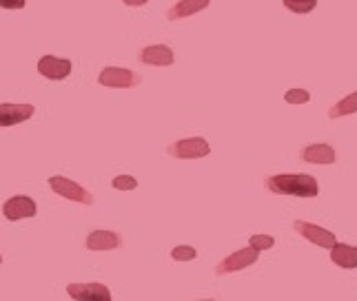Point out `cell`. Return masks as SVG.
<instances>
[{"label": "cell", "instance_id": "6da1fadb", "mask_svg": "<svg viewBox=\"0 0 357 301\" xmlns=\"http://www.w3.org/2000/svg\"><path fill=\"white\" fill-rule=\"evenodd\" d=\"M264 188L275 195H291V197H317L319 184L313 175L306 173H280L271 175L264 180Z\"/></svg>", "mask_w": 357, "mask_h": 301}, {"label": "cell", "instance_id": "7a4b0ae2", "mask_svg": "<svg viewBox=\"0 0 357 301\" xmlns=\"http://www.w3.org/2000/svg\"><path fill=\"white\" fill-rule=\"evenodd\" d=\"M49 186L54 188V193H58L65 199H71V202H78L84 206L93 204V195L87 191V188H82L80 184H76L69 178H63V175H54V178H49Z\"/></svg>", "mask_w": 357, "mask_h": 301}, {"label": "cell", "instance_id": "3957f363", "mask_svg": "<svg viewBox=\"0 0 357 301\" xmlns=\"http://www.w3.org/2000/svg\"><path fill=\"white\" fill-rule=\"evenodd\" d=\"M167 153L176 160H198L211 153V146H208L204 137H187V140H178L174 144H169Z\"/></svg>", "mask_w": 357, "mask_h": 301}, {"label": "cell", "instance_id": "277c9868", "mask_svg": "<svg viewBox=\"0 0 357 301\" xmlns=\"http://www.w3.org/2000/svg\"><path fill=\"white\" fill-rule=\"evenodd\" d=\"M140 75L131 71V69H122V67H105L98 75V82L109 89H131V86L140 84Z\"/></svg>", "mask_w": 357, "mask_h": 301}, {"label": "cell", "instance_id": "5b68a950", "mask_svg": "<svg viewBox=\"0 0 357 301\" xmlns=\"http://www.w3.org/2000/svg\"><path fill=\"white\" fill-rule=\"evenodd\" d=\"M293 229H295V233H300L304 240H309L311 244H315L319 248H333L337 244V237L331 231H326L324 226H317V224L304 222V219H295Z\"/></svg>", "mask_w": 357, "mask_h": 301}, {"label": "cell", "instance_id": "8992f818", "mask_svg": "<svg viewBox=\"0 0 357 301\" xmlns=\"http://www.w3.org/2000/svg\"><path fill=\"white\" fill-rule=\"evenodd\" d=\"M257 257H260V250H255L251 246H246L242 250H236L233 255L225 257L222 261L215 266V275H231V272H238V270H244L253 266V263L257 261Z\"/></svg>", "mask_w": 357, "mask_h": 301}, {"label": "cell", "instance_id": "52a82bcc", "mask_svg": "<svg viewBox=\"0 0 357 301\" xmlns=\"http://www.w3.org/2000/svg\"><path fill=\"white\" fill-rule=\"evenodd\" d=\"M38 213V206L31 197L27 195H16V197H9L7 202L3 204V215L9 222H18V219H27L33 217Z\"/></svg>", "mask_w": 357, "mask_h": 301}, {"label": "cell", "instance_id": "ba28073f", "mask_svg": "<svg viewBox=\"0 0 357 301\" xmlns=\"http://www.w3.org/2000/svg\"><path fill=\"white\" fill-rule=\"evenodd\" d=\"M67 293L76 301H112V291L102 284H69Z\"/></svg>", "mask_w": 357, "mask_h": 301}, {"label": "cell", "instance_id": "9c48e42d", "mask_svg": "<svg viewBox=\"0 0 357 301\" xmlns=\"http://www.w3.org/2000/svg\"><path fill=\"white\" fill-rule=\"evenodd\" d=\"M71 60L56 58V56H43L38 60V73L45 75L47 80H65L71 73Z\"/></svg>", "mask_w": 357, "mask_h": 301}, {"label": "cell", "instance_id": "30bf717a", "mask_svg": "<svg viewBox=\"0 0 357 301\" xmlns=\"http://www.w3.org/2000/svg\"><path fill=\"white\" fill-rule=\"evenodd\" d=\"M36 113L33 105H14V102H3L0 105V127H14L24 120H29Z\"/></svg>", "mask_w": 357, "mask_h": 301}, {"label": "cell", "instance_id": "8fae6325", "mask_svg": "<svg viewBox=\"0 0 357 301\" xmlns=\"http://www.w3.org/2000/svg\"><path fill=\"white\" fill-rule=\"evenodd\" d=\"M138 60L142 65H153V67H169L174 65V52L167 47V45H151V47H144L140 49L138 54Z\"/></svg>", "mask_w": 357, "mask_h": 301}, {"label": "cell", "instance_id": "7c38bea8", "mask_svg": "<svg viewBox=\"0 0 357 301\" xmlns=\"http://www.w3.org/2000/svg\"><path fill=\"white\" fill-rule=\"evenodd\" d=\"M300 160L309 162V164H333L337 155L331 144H309L300 150Z\"/></svg>", "mask_w": 357, "mask_h": 301}, {"label": "cell", "instance_id": "4fadbf2b", "mask_svg": "<svg viewBox=\"0 0 357 301\" xmlns=\"http://www.w3.org/2000/svg\"><path fill=\"white\" fill-rule=\"evenodd\" d=\"M208 5H211V0H180V3H176L167 11V20L178 22L184 18H191V16L198 14V11L206 9Z\"/></svg>", "mask_w": 357, "mask_h": 301}, {"label": "cell", "instance_id": "5bb4252c", "mask_svg": "<svg viewBox=\"0 0 357 301\" xmlns=\"http://www.w3.org/2000/svg\"><path fill=\"white\" fill-rule=\"evenodd\" d=\"M84 246L89 250H116L122 246V240L114 231H93V233H89Z\"/></svg>", "mask_w": 357, "mask_h": 301}, {"label": "cell", "instance_id": "9a60e30c", "mask_svg": "<svg viewBox=\"0 0 357 301\" xmlns=\"http://www.w3.org/2000/svg\"><path fill=\"white\" fill-rule=\"evenodd\" d=\"M331 261H333L335 266L347 268V270L357 268V246L337 242L333 248H331Z\"/></svg>", "mask_w": 357, "mask_h": 301}, {"label": "cell", "instance_id": "2e32d148", "mask_svg": "<svg viewBox=\"0 0 357 301\" xmlns=\"http://www.w3.org/2000/svg\"><path fill=\"white\" fill-rule=\"evenodd\" d=\"M357 113V91L342 98L340 102H335L333 107L328 109V118L331 120H337V118H344V116H353Z\"/></svg>", "mask_w": 357, "mask_h": 301}, {"label": "cell", "instance_id": "e0dca14e", "mask_svg": "<svg viewBox=\"0 0 357 301\" xmlns=\"http://www.w3.org/2000/svg\"><path fill=\"white\" fill-rule=\"evenodd\" d=\"M317 3L319 0H282V5L289 11H293V14H311L317 7Z\"/></svg>", "mask_w": 357, "mask_h": 301}, {"label": "cell", "instance_id": "ac0fdd59", "mask_svg": "<svg viewBox=\"0 0 357 301\" xmlns=\"http://www.w3.org/2000/svg\"><path fill=\"white\" fill-rule=\"evenodd\" d=\"M171 257H174L176 261H193L195 257H198V250H195L193 246H176L174 250H171Z\"/></svg>", "mask_w": 357, "mask_h": 301}, {"label": "cell", "instance_id": "d6986e66", "mask_svg": "<svg viewBox=\"0 0 357 301\" xmlns=\"http://www.w3.org/2000/svg\"><path fill=\"white\" fill-rule=\"evenodd\" d=\"M284 100L289 105H306L311 100V93L306 89H291L284 93Z\"/></svg>", "mask_w": 357, "mask_h": 301}, {"label": "cell", "instance_id": "ffe728a7", "mask_svg": "<svg viewBox=\"0 0 357 301\" xmlns=\"http://www.w3.org/2000/svg\"><path fill=\"white\" fill-rule=\"evenodd\" d=\"M249 246L255 248V250H268V248L275 246V240L271 235H251Z\"/></svg>", "mask_w": 357, "mask_h": 301}, {"label": "cell", "instance_id": "44dd1931", "mask_svg": "<svg viewBox=\"0 0 357 301\" xmlns=\"http://www.w3.org/2000/svg\"><path fill=\"white\" fill-rule=\"evenodd\" d=\"M112 184L116 191H133V188L138 186V180L131 178V175H118V178H114Z\"/></svg>", "mask_w": 357, "mask_h": 301}, {"label": "cell", "instance_id": "7402d4cb", "mask_svg": "<svg viewBox=\"0 0 357 301\" xmlns=\"http://www.w3.org/2000/svg\"><path fill=\"white\" fill-rule=\"evenodd\" d=\"M27 0H0V7L3 9H24Z\"/></svg>", "mask_w": 357, "mask_h": 301}, {"label": "cell", "instance_id": "603a6c76", "mask_svg": "<svg viewBox=\"0 0 357 301\" xmlns=\"http://www.w3.org/2000/svg\"><path fill=\"white\" fill-rule=\"evenodd\" d=\"M127 7H142V5H146L149 0H122Z\"/></svg>", "mask_w": 357, "mask_h": 301}, {"label": "cell", "instance_id": "cb8c5ba5", "mask_svg": "<svg viewBox=\"0 0 357 301\" xmlns=\"http://www.w3.org/2000/svg\"><path fill=\"white\" fill-rule=\"evenodd\" d=\"M202 301H213V299H202Z\"/></svg>", "mask_w": 357, "mask_h": 301}, {"label": "cell", "instance_id": "d4e9b609", "mask_svg": "<svg viewBox=\"0 0 357 301\" xmlns=\"http://www.w3.org/2000/svg\"><path fill=\"white\" fill-rule=\"evenodd\" d=\"M0 263H3V255H0Z\"/></svg>", "mask_w": 357, "mask_h": 301}]
</instances>
